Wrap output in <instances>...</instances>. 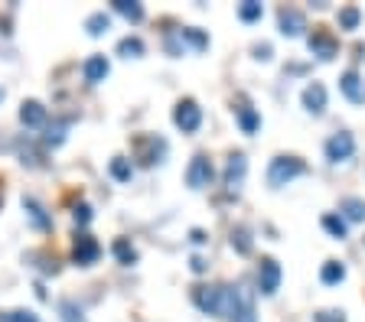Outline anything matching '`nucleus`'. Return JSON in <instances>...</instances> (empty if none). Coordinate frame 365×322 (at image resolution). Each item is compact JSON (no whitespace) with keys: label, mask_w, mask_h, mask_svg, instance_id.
<instances>
[{"label":"nucleus","mask_w":365,"mask_h":322,"mask_svg":"<svg viewBox=\"0 0 365 322\" xmlns=\"http://www.w3.org/2000/svg\"><path fill=\"white\" fill-rule=\"evenodd\" d=\"M307 172V163L300 160V156H294V153H280V156H274L268 166V183L271 189H280V186L294 183L297 176H303Z\"/></svg>","instance_id":"f257e3e1"},{"label":"nucleus","mask_w":365,"mask_h":322,"mask_svg":"<svg viewBox=\"0 0 365 322\" xmlns=\"http://www.w3.org/2000/svg\"><path fill=\"white\" fill-rule=\"evenodd\" d=\"M222 316L232 322H255V300L245 287H226V306Z\"/></svg>","instance_id":"f03ea898"},{"label":"nucleus","mask_w":365,"mask_h":322,"mask_svg":"<svg viewBox=\"0 0 365 322\" xmlns=\"http://www.w3.org/2000/svg\"><path fill=\"white\" fill-rule=\"evenodd\" d=\"M173 124L182 130V134H196L203 127V107L196 105L193 98H182L180 105L173 107Z\"/></svg>","instance_id":"7ed1b4c3"},{"label":"nucleus","mask_w":365,"mask_h":322,"mask_svg":"<svg viewBox=\"0 0 365 322\" xmlns=\"http://www.w3.org/2000/svg\"><path fill=\"white\" fill-rule=\"evenodd\" d=\"M196 306L209 316H222V306H226V287H196L193 290Z\"/></svg>","instance_id":"20e7f679"},{"label":"nucleus","mask_w":365,"mask_h":322,"mask_svg":"<svg viewBox=\"0 0 365 322\" xmlns=\"http://www.w3.org/2000/svg\"><path fill=\"white\" fill-rule=\"evenodd\" d=\"M212 176H215V170H212V163H209V156H205V153H196L193 163H189V170H186V186H189V189H205V186L212 183Z\"/></svg>","instance_id":"39448f33"},{"label":"nucleus","mask_w":365,"mask_h":322,"mask_svg":"<svg viewBox=\"0 0 365 322\" xmlns=\"http://www.w3.org/2000/svg\"><path fill=\"white\" fill-rule=\"evenodd\" d=\"M307 46H310V53L316 55V59H323V62H330V59L339 53V39H336L330 30H313Z\"/></svg>","instance_id":"423d86ee"},{"label":"nucleus","mask_w":365,"mask_h":322,"mask_svg":"<svg viewBox=\"0 0 365 322\" xmlns=\"http://www.w3.org/2000/svg\"><path fill=\"white\" fill-rule=\"evenodd\" d=\"M353 153H355V140L349 130H339V134H333V137L326 140V160L330 163H343Z\"/></svg>","instance_id":"0eeeda50"},{"label":"nucleus","mask_w":365,"mask_h":322,"mask_svg":"<svg viewBox=\"0 0 365 322\" xmlns=\"http://www.w3.org/2000/svg\"><path fill=\"white\" fill-rule=\"evenodd\" d=\"M258 287L264 296H274L280 287V264L274 258H261V267H258Z\"/></svg>","instance_id":"6e6552de"},{"label":"nucleus","mask_w":365,"mask_h":322,"mask_svg":"<svg viewBox=\"0 0 365 322\" xmlns=\"http://www.w3.org/2000/svg\"><path fill=\"white\" fill-rule=\"evenodd\" d=\"M72 258H76L78 267H92V264L101 258V244H98L92 235H78L76 247H72Z\"/></svg>","instance_id":"1a4fd4ad"},{"label":"nucleus","mask_w":365,"mask_h":322,"mask_svg":"<svg viewBox=\"0 0 365 322\" xmlns=\"http://www.w3.org/2000/svg\"><path fill=\"white\" fill-rule=\"evenodd\" d=\"M137 156L147 166H153V163H163V156H167V140H160V137H137Z\"/></svg>","instance_id":"9d476101"},{"label":"nucleus","mask_w":365,"mask_h":322,"mask_svg":"<svg viewBox=\"0 0 365 322\" xmlns=\"http://www.w3.org/2000/svg\"><path fill=\"white\" fill-rule=\"evenodd\" d=\"M278 20H280V33H284V36H300V33L307 30V17H303L297 7H280Z\"/></svg>","instance_id":"9b49d317"},{"label":"nucleus","mask_w":365,"mask_h":322,"mask_svg":"<svg viewBox=\"0 0 365 322\" xmlns=\"http://www.w3.org/2000/svg\"><path fill=\"white\" fill-rule=\"evenodd\" d=\"M82 72H85V82H88V85H98V82H105V78H108L111 65H108L105 55H88L85 65H82Z\"/></svg>","instance_id":"f8f14e48"},{"label":"nucleus","mask_w":365,"mask_h":322,"mask_svg":"<svg viewBox=\"0 0 365 322\" xmlns=\"http://www.w3.org/2000/svg\"><path fill=\"white\" fill-rule=\"evenodd\" d=\"M303 107L310 111V114H323L326 111V88L320 82H310V85L303 88Z\"/></svg>","instance_id":"ddd939ff"},{"label":"nucleus","mask_w":365,"mask_h":322,"mask_svg":"<svg viewBox=\"0 0 365 322\" xmlns=\"http://www.w3.org/2000/svg\"><path fill=\"white\" fill-rule=\"evenodd\" d=\"M339 88H343V95L353 101V105H362L365 101V88H362V78H359V72H343V78H339Z\"/></svg>","instance_id":"4468645a"},{"label":"nucleus","mask_w":365,"mask_h":322,"mask_svg":"<svg viewBox=\"0 0 365 322\" xmlns=\"http://www.w3.org/2000/svg\"><path fill=\"white\" fill-rule=\"evenodd\" d=\"M20 120L26 127H43L46 124V107L40 101H23L20 105Z\"/></svg>","instance_id":"2eb2a0df"},{"label":"nucleus","mask_w":365,"mask_h":322,"mask_svg":"<svg viewBox=\"0 0 365 322\" xmlns=\"http://www.w3.org/2000/svg\"><path fill=\"white\" fill-rule=\"evenodd\" d=\"M235 118H238V127H241V134H255V130L261 127V114L251 105H238L235 107Z\"/></svg>","instance_id":"dca6fc26"},{"label":"nucleus","mask_w":365,"mask_h":322,"mask_svg":"<svg viewBox=\"0 0 365 322\" xmlns=\"http://www.w3.org/2000/svg\"><path fill=\"white\" fill-rule=\"evenodd\" d=\"M245 172H248L245 153H232V156H228V166H226V183L228 186H238L241 179H245Z\"/></svg>","instance_id":"f3484780"},{"label":"nucleus","mask_w":365,"mask_h":322,"mask_svg":"<svg viewBox=\"0 0 365 322\" xmlns=\"http://www.w3.org/2000/svg\"><path fill=\"white\" fill-rule=\"evenodd\" d=\"M320 280L326 283V287H336V283H343L346 280V267L339 264V260H326L320 270Z\"/></svg>","instance_id":"a211bd4d"},{"label":"nucleus","mask_w":365,"mask_h":322,"mask_svg":"<svg viewBox=\"0 0 365 322\" xmlns=\"http://www.w3.org/2000/svg\"><path fill=\"white\" fill-rule=\"evenodd\" d=\"M118 53L124 55V59H140V55H144V39H140V36H124L118 43Z\"/></svg>","instance_id":"6ab92c4d"},{"label":"nucleus","mask_w":365,"mask_h":322,"mask_svg":"<svg viewBox=\"0 0 365 322\" xmlns=\"http://www.w3.org/2000/svg\"><path fill=\"white\" fill-rule=\"evenodd\" d=\"M346 212V218L349 222H365V199H355V195H349V199H343V205H339Z\"/></svg>","instance_id":"aec40b11"},{"label":"nucleus","mask_w":365,"mask_h":322,"mask_svg":"<svg viewBox=\"0 0 365 322\" xmlns=\"http://www.w3.org/2000/svg\"><path fill=\"white\" fill-rule=\"evenodd\" d=\"M114 10H118L121 17H128L130 23H140V20H144V7H140L137 0H114Z\"/></svg>","instance_id":"412c9836"},{"label":"nucleus","mask_w":365,"mask_h":322,"mask_svg":"<svg viewBox=\"0 0 365 322\" xmlns=\"http://www.w3.org/2000/svg\"><path fill=\"white\" fill-rule=\"evenodd\" d=\"M323 228H326V231H330L333 238H339V241H343L346 231H349V225H346V218H343V215H333V212H326V215H323Z\"/></svg>","instance_id":"4be33fe9"},{"label":"nucleus","mask_w":365,"mask_h":322,"mask_svg":"<svg viewBox=\"0 0 365 322\" xmlns=\"http://www.w3.org/2000/svg\"><path fill=\"white\" fill-rule=\"evenodd\" d=\"M336 23H339V30H359V23H362V10H359V7H343L339 17H336Z\"/></svg>","instance_id":"5701e85b"},{"label":"nucleus","mask_w":365,"mask_h":322,"mask_svg":"<svg viewBox=\"0 0 365 322\" xmlns=\"http://www.w3.org/2000/svg\"><path fill=\"white\" fill-rule=\"evenodd\" d=\"M114 258H118L124 267H130V264H137V251H134V244H130V241L118 238V241H114Z\"/></svg>","instance_id":"b1692460"},{"label":"nucleus","mask_w":365,"mask_h":322,"mask_svg":"<svg viewBox=\"0 0 365 322\" xmlns=\"http://www.w3.org/2000/svg\"><path fill=\"white\" fill-rule=\"evenodd\" d=\"M261 13H264V7H261L258 0H245V3L238 7V20L241 23H258Z\"/></svg>","instance_id":"393cba45"},{"label":"nucleus","mask_w":365,"mask_h":322,"mask_svg":"<svg viewBox=\"0 0 365 322\" xmlns=\"http://www.w3.org/2000/svg\"><path fill=\"white\" fill-rule=\"evenodd\" d=\"M180 39H182V43H189L193 49H205V46H209V36H205L203 30H196V26H186V30H180Z\"/></svg>","instance_id":"a878e982"},{"label":"nucleus","mask_w":365,"mask_h":322,"mask_svg":"<svg viewBox=\"0 0 365 322\" xmlns=\"http://www.w3.org/2000/svg\"><path fill=\"white\" fill-rule=\"evenodd\" d=\"M111 176H114L118 183H130V176H134V166H130V160H124V156H114V160H111Z\"/></svg>","instance_id":"bb28decb"},{"label":"nucleus","mask_w":365,"mask_h":322,"mask_svg":"<svg viewBox=\"0 0 365 322\" xmlns=\"http://www.w3.org/2000/svg\"><path fill=\"white\" fill-rule=\"evenodd\" d=\"M23 208L30 212V218H33V225H36V228H49V218H46L43 205L36 202V199H23Z\"/></svg>","instance_id":"cd10ccee"},{"label":"nucleus","mask_w":365,"mask_h":322,"mask_svg":"<svg viewBox=\"0 0 365 322\" xmlns=\"http://www.w3.org/2000/svg\"><path fill=\"white\" fill-rule=\"evenodd\" d=\"M232 247H235L238 254H251V235H248V228H235L232 231Z\"/></svg>","instance_id":"c85d7f7f"},{"label":"nucleus","mask_w":365,"mask_h":322,"mask_svg":"<svg viewBox=\"0 0 365 322\" xmlns=\"http://www.w3.org/2000/svg\"><path fill=\"white\" fill-rule=\"evenodd\" d=\"M108 26H111V20H108L105 13H92L85 20V30L92 33V36H101V33H108Z\"/></svg>","instance_id":"c756f323"},{"label":"nucleus","mask_w":365,"mask_h":322,"mask_svg":"<svg viewBox=\"0 0 365 322\" xmlns=\"http://www.w3.org/2000/svg\"><path fill=\"white\" fill-rule=\"evenodd\" d=\"M313 322H346V312L343 310H320L313 316Z\"/></svg>","instance_id":"7c9ffc66"},{"label":"nucleus","mask_w":365,"mask_h":322,"mask_svg":"<svg viewBox=\"0 0 365 322\" xmlns=\"http://www.w3.org/2000/svg\"><path fill=\"white\" fill-rule=\"evenodd\" d=\"M65 140V124H56V127H49V134H46V143L49 147H59Z\"/></svg>","instance_id":"2f4dec72"},{"label":"nucleus","mask_w":365,"mask_h":322,"mask_svg":"<svg viewBox=\"0 0 365 322\" xmlns=\"http://www.w3.org/2000/svg\"><path fill=\"white\" fill-rule=\"evenodd\" d=\"M76 222H78V225H88V222H92V208H88L85 202L76 205Z\"/></svg>","instance_id":"473e14b6"},{"label":"nucleus","mask_w":365,"mask_h":322,"mask_svg":"<svg viewBox=\"0 0 365 322\" xmlns=\"http://www.w3.org/2000/svg\"><path fill=\"white\" fill-rule=\"evenodd\" d=\"M13 319H7V322H40L33 312H23V310H17V312H10Z\"/></svg>","instance_id":"72a5a7b5"},{"label":"nucleus","mask_w":365,"mask_h":322,"mask_svg":"<svg viewBox=\"0 0 365 322\" xmlns=\"http://www.w3.org/2000/svg\"><path fill=\"white\" fill-rule=\"evenodd\" d=\"M255 59H264V62H268V59H271V46H268V43L255 46Z\"/></svg>","instance_id":"f704fd0d"},{"label":"nucleus","mask_w":365,"mask_h":322,"mask_svg":"<svg viewBox=\"0 0 365 322\" xmlns=\"http://www.w3.org/2000/svg\"><path fill=\"white\" fill-rule=\"evenodd\" d=\"M193 244H205V231H199V228H193Z\"/></svg>","instance_id":"c9c22d12"},{"label":"nucleus","mask_w":365,"mask_h":322,"mask_svg":"<svg viewBox=\"0 0 365 322\" xmlns=\"http://www.w3.org/2000/svg\"><path fill=\"white\" fill-rule=\"evenodd\" d=\"M189 264H193V270H196V274H203V270H205V260H203V258H193Z\"/></svg>","instance_id":"e433bc0d"},{"label":"nucleus","mask_w":365,"mask_h":322,"mask_svg":"<svg viewBox=\"0 0 365 322\" xmlns=\"http://www.w3.org/2000/svg\"><path fill=\"white\" fill-rule=\"evenodd\" d=\"M0 101H3V91H0Z\"/></svg>","instance_id":"4c0bfd02"}]
</instances>
